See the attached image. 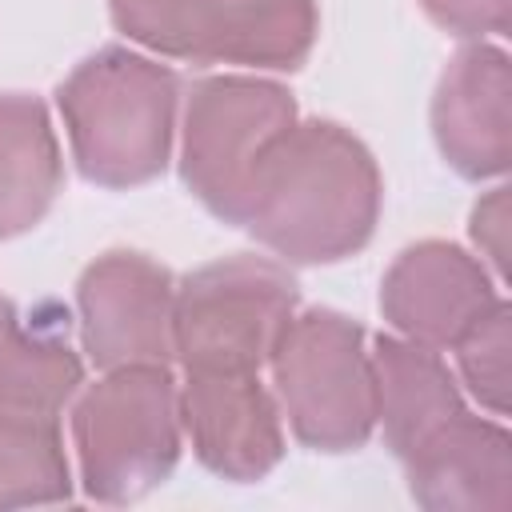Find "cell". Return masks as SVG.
Masks as SVG:
<instances>
[{
    "mask_svg": "<svg viewBox=\"0 0 512 512\" xmlns=\"http://www.w3.org/2000/svg\"><path fill=\"white\" fill-rule=\"evenodd\" d=\"M180 116V180L224 224L240 228L256 172L272 144L300 120L296 100L268 76H200Z\"/></svg>",
    "mask_w": 512,
    "mask_h": 512,
    "instance_id": "8992f818",
    "label": "cell"
},
{
    "mask_svg": "<svg viewBox=\"0 0 512 512\" xmlns=\"http://www.w3.org/2000/svg\"><path fill=\"white\" fill-rule=\"evenodd\" d=\"M172 272L148 252L112 248L76 284V324L84 356L104 372L120 364L172 360Z\"/></svg>",
    "mask_w": 512,
    "mask_h": 512,
    "instance_id": "ba28073f",
    "label": "cell"
},
{
    "mask_svg": "<svg viewBox=\"0 0 512 512\" xmlns=\"http://www.w3.org/2000/svg\"><path fill=\"white\" fill-rule=\"evenodd\" d=\"M112 28L184 64H240L292 72L308 60L316 0H108Z\"/></svg>",
    "mask_w": 512,
    "mask_h": 512,
    "instance_id": "52a82bcc",
    "label": "cell"
},
{
    "mask_svg": "<svg viewBox=\"0 0 512 512\" xmlns=\"http://www.w3.org/2000/svg\"><path fill=\"white\" fill-rule=\"evenodd\" d=\"M180 424L192 456L220 480L252 484L284 460V416L260 372H184Z\"/></svg>",
    "mask_w": 512,
    "mask_h": 512,
    "instance_id": "9c48e42d",
    "label": "cell"
},
{
    "mask_svg": "<svg viewBox=\"0 0 512 512\" xmlns=\"http://www.w3.org/2000/svg\"><path fill=\"white\" fill-rule=\"evenodd\" d=\"M300 284L284 260L236 252L176 280L172 356L184 372H260L288 320Z\"/></svg>",
    "mask_w": 512,
    "mask_h": 512,
    "instance_id": "5b68a950",
    "label": "cell"
},
{
    "mask_svg": "<svg viewBox=\"0 0 512 512\" xmlns=\"http://www.w3.org/2000/svg\"><path fill=\"white\" fill-rule=\"evenodd\" d=\"M380 200V168L348 128L296 120L264 156L240 228L284 264H336L372 240Z\"/></svg>",
    "mask_w": 512,
    "mask_h": 512,
    "instance_id": "6da1fadb",
    "label": "cell"
},
{
    "mask_svg": "<svg viewBox=\"0 0 512 512\" xmlns=\"http://www.w3.org/2000/svg\"><path fill=\"white\" fill-rule=\"evenodd\" d=\"M84 384L72 312L60 300H0V404L60 416Z\"/></svg>",
    "mask_w": 512,
    "mask_h": 512,
    "instance_id": "4fadbf2b",
    "label": "cell"
},
{
    "mask_svg": "<svg viewBox=\"0 0 512 512\" xmlns=\"http://www.w3.org/2000/svg\"><path fill=\"white\" fill-rule=\"evenodd\" d=\"M76 484L96 504H132L160 488L184 452L180 384L168 364H120L68 404Z\"/></svg>",
    "mask_w": 512,
    "mask_h": 512,
    "instance_id": "3957f363",
    "label": "cell"
},
{
    "mask_svg": "<svg viewBox=\"0 0 512 512\" xmlns=\"http://www.w3.org/2000/svg\"><path fill=\"white\" fill-rule=\"evenodd\" d=\"M372 376H376V428L396 460H404L416 444H424L440 424L460 416L464 392L456 372L444 364L440 348L376 336L372 340Z\"/></svg>",
    "mask_w": 512,
    "mask_h": 512,
    "instance_id": "5bb4252c",
    "label": "cell"
},
{
    "mask_svg": "<svg viewBox=\"0 0 512 512\" xmlns=\"http://www.w3.org/2000/svg\"><path fill=\"white\" fill-rule=\"evenodd\" d=\"M272 396L312 452H356L376 432V376L364 328L336 308L288 320L272 348Z\"/></svg>",
    "mask_w": 512,
    "mask_h": 512,
    "instance_id": "277c9868",
    "label": "cell"
},
{
    "mask_svg": "<svg viewBox=\"0 0 512 512\" xmlns=\"http://www.w3.org/2000/svg\"><path fill=\"white\" fill-rule=\"evenodd\" d=\"M468 236L484 260V268L504 284V268H508V188L496 184L492 192H484L468 216Z\"/></svg>",
    "mask_w": 512,
    "mask_h": 512,
    "instance_id": "d6986e66",
    "label": "cell"
},
{
    "mask_svg": "<svg viewBox=\"0 0 512 512\" xmlns=\"http://www.w3.org/2000/svg\"><path fill=\"white\" fill-rule=\"evenodd\" d=\"M72 484L60 416L0 404V508L68 500Z\"/></svg>",
    "mask_w": 512,
    "mask_h": 512,
    "instance_id": "2e32d148",
    "label": "cell"
},
{
    "mask_svg": "<svg viewBox=\"0 0 512 512\" xmlns=\"http://www.w3.org/2000/svg\"><path fill=\"white\" fill-rule=\"evenodd\" d=\"M456 380L468 388V396L488 412V416H508V352H512V312L508 300L488 308L456 344Z\"/></svg>",
    "mask_w": 512,
    "mask_h": 512,
    "instance_id": "e0dca14e",
    "label": "cell"
},
{
    "mask_svg": "<svg viewBox=\"0 0 512 512\" xmlns=\"http://www.w3.org/2000/svg\"><path fill=\"white\" fill-rule=\"evenodd\" d=\"M64 188V152L48 104L0 92V240L36 228Z\"/></svg>",
    "mask_w": 512,
    "mask_h": 512,
    "instance_id": "9a60e30c",
    "label": "cell"
},
{
    "mask_svg": "<svg viewBox=\"0 0 512 512\" xmlns=\"http://www.w3.org/2000/svg\"><path fill=\"white\" fill-rule=\"evenodd\" d=\"M500 300V280L484 260L448 240L404 248L380 280V312L392 332L428 348H452Z\"/></svg>",
    "mask_w": 512,
    "mask_h": 512,
    "instance_id": "30bf717a",
    "label": "cell"
},
{
    "mask_svg": "<svg viewBox=\"0 0 512 512\" xmlns=\"http://www.w3.org/2000/svg\"><path fill=\"white\" fill-rule=\"evenodd\" d=\"M180 76L132 48L108 44L84 56L56 88L76 172L100 188L156 180L176 144Z\"/></svg>",
    "mask_w": 512,
    "mask_h": 512,
    "instance_id": "7a4b0ae2",
    "label": "cell"
},
{
    "mask_svg": "<svg viewBox=\"0 0 512 512\" xmlns=\"http://www.w3.org/2000/svg\"><path fill=\"white\" fill-rule=\"evenodd\" d=\"M408 492L432 512H480L512 504V440L500 416L460 412L404 460Z\"/></svg>",
    "mask_w": 512,
    "mask_h": 512,
    "instance_id": "7c38bea8",
    "label": "cell"
},
{
    "mask_svg": "<svg viewBox=\"0 0 512 512\" xmlns=\"http://www.w3.org/2000/svg\"><path fill=\"white\" fill-rule=\"evenodd\" d=\"M420 8L436 28L460 40L504 36L512 20V0H420Z\"/></svg>",
    "mask_w": 512,
    "mask_h": 512,
    "instance_id": "ac0fdd59",
    "label": "cell"
},
{
    "mask_svg": "<svg viewBox=\"0 0 512 512\" xmlns=\"http://www.w3.org/2000/svg\"><path fill=\"white\" fill-rule=\"evenodd\" d=\"M512 68L492 40H468L440 72L432 136L444 164L464 180H496L512 160Z\"/></svg>",
    "mask_w": 512,
    "mask_h": 512,
    "instance_id": "8fae6325",
    "label": "cell"
}]
</instances>
